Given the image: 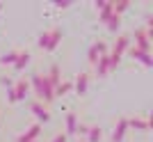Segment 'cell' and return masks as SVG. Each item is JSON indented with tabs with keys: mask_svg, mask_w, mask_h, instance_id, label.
<instances>
[{
	"mask_svg": "<svg viewBox=\"0 0 153 142\" xmlns=\"http://www.w3.org/2000/svg\"><path fill=\"white\" fill-rule=\"evenodd\" d=\"M108 53V44L105 41H94V44L89 46V53H87V60H89V64L94 67L96 60L101 58V55H105Z\"/></svg>",
	"mask_w": 153,
	"mask_h": 142,
	"instance_id": "5b68a950",
	"label": "cell"
},
{
	"mask_svg": "<svg viewBox=\"0 0 153 142\" xmlns=\"http://www.w3.org/2000/svg\"><path fill=\"white\" fill-rule=\"evenodd\" d=\"M53 5H55V7H59V9H64V7H69L71 2H69V0H55Z\"/></svg>",
	"mask_w": 153,
	"mask_h": 142,
	"instance_id": "cb8c5ba5",
	"label": "cell"
},
{
	"mask_svg": "<svg viewBox=\"0 0 153 142\" xmlns=\"http://www.w3.org/2000/svg\"><path fill=\"white\" fill-rule=\"evenodd\" d=\"M16 58H19V51H9V53H5V55L0 58V62H2V64H14Z\"/></svg>",
	"mask_w": 153,
	"mask_h": 142,
	"instance_id": "ffe728a7",
	"label": "cell"
},
{
	"mask_svg": "<svg viewBox=\"0 0 153 142\" xmlns=\"http://www.w3.org/2000/svg\"><path fill=\"white\" fill-rule=\"evenodd\" d=\"M130 46H133V48H137V51H142V53H151L153 41L149 39V34H146V30H144V28H137V30L133 32V37H130Z\"/></svg>",
	"mask_w": 153,
	"mask_h": 142,
	"instance_id": "7a4b0ae2",
	"label": "cell"
},
{
	"mask_svg": "<svg viewBox=\"0 0 153 142\" xmlns=\"http://www.w3.org/2000/svg\"><path fill=\"white\" fill-rule=\"evenodd\" d=\"M30 90L34 92V101H39V103L44 105H51L53 101H55V90H53V85L48 83V78H46V73H41V71H34L30 76Z\"/></svg>",
	"mask_w": 153,
	"mask_h": 142,
	"instance_id": "6da1fadb",
	"label": "cell"
},
{
	"mask_svg": "<svg viewBox=\"0 0 153 142\" xmlns=\"http://www.w3.org/2000/svg\"><path fill=\"white\" fill-rule=\"evenodd\" d=\"M71 90H73V80H62V83L55 87V99H57V96H64V94H69Z\"/></svg>",
	"mask_w": 153,
	"mask_h": 142,
	"instance_id": "ac0fdd59",
	"label": "cell"
},
{
	"mask_svg": "<svg viewBox=\"0 0 153 142\" xmlns=\"http://www.w3.org/2000/svg\"><path fill=\"white\" fill-rule=\"evenodd\" d=\"M103 138V129L101 126H89V131H87V140L85 142H101Z\"/></svg>",
	"mask_w": 153,
	"mask_h": 142,
	"instance_id": "e0dca14e",
	"label": "cell"
},
{
	"mask_svg": "<svg viewBox=\"0 0 153 142\" xmlns=\"http://www.w3.org/2000/svg\"><path fill=\"white\" fill-rule=\"evenodd\" d=\"M0 9H2V2H0Z\"/></svg>",
	"mask_w": 153,
	"mask_h": 142,
	"instance_id": "d4e9b609",
	"label": "cell"
},
{
	"mask_svg": "<svg viewBox=\"0 0 153 142\" xmlns=\"http://www.w3.org/2000/svg\"><path fill=\"white\" fill-rule=\"evenodd\" d=\"M73 90H76V94H87V90H89V73H80V76L73 80Z\"/></svg>",
	"mask_w": 153,
	"mask_h": 142,
	"instance_id": "8fae6325",
	"label": "cell"
},
{
	"mask_svg": "<svg viewBox=\"0 0 153 142\" xmlns=\"http://www.w3.org/2000/svg\"><path fill=\"white\" fill-rule=\"evenodd\" d=\"M12 87H14V99H16V101H25L27 99V94H30V83H27L25 76H21Z\"/></svg>",
	"mask_w": 153,
	"mask_h": 142,
	"instance_id": "3957f363",
	"label": "cell"
},
{
	"mask_svg": "<svg viewBox=\"0 0 153 142\" xmlns=\"http://www.w3.org/2000/svg\"><path fill=\"white\" fill-rule=\"evenodd\" d=\"M112 14H114V2H112V0H105V2H103V7L98 9V19L105 23V21H108Z\"/></svg>",
	"mask_w": 153,
	"mask_h": 142,
	"instance_id": "2e32d148",
	"label": "cell"
},
{
	"mask_svg": "<svg viewBox=\"0 0 153 142\" xmlns=\"http://www.w3.org/2000/svg\"><path fill=\"white\" fill-rule=\"evenodd\" d=\"M105 25H108L110 32H117V30H119V25H121V16H119V14H112V16L105 21Z\"/></svg>",
	"mask_w": 153,
	"mask_h": 142,
	"instance_id": "d6986e66",
	"label": "cell"
},
{
	"mask_svg": "<svg viewBox=\"0 0 153 142\" xmlns=\"http://www.w3.org/2000/svg\"><path fill=\"white\" fill-rule=\"evenodd\" d=\"M76 129H78V115L76 112H69L66 115V119H64V135L69 138V135H76Z\"/></svg>",
	"mask_w": 153,
	"mask_h": 142,
	"instance_id": "7c38bea8",
	"label": "cell"
},
{
	"mask_svg": "<svg viewBox=\"0 0 153 142\" xmlns=\"http://www.w3.org/2000/svg\"><path fill=\"white\" fill-rule=\"evenodd\" d=\"M128 129H133V131H149V129H151V117H128Z\"/></svg>",
	"mask_w": 153,
	"mask_h": 142,
	"instance_id": "9c48e42d",
	"label": "cell"
},
{
	"mask_svg": "<svg viewBox=\"0 0 153 142\" xmlns=\"http://www.w3.org/2000/svg\"><path fill=\"white\" fill-rule=\"evenodd\" d=\"M39 135H41V124H32L30 129L25 131V133H21L19 138H16V142H37L39 140Z\"/></svg>",
	"mask_w": 153,
	"mask_h": 142,
	"instance_id": "ba28073f",
	"label": "cell"
},
{
	"mask_svg": "<svg viewBox=\"0 0 153 142\" xmlns=\"http://www.w3.org/2000/svg\"><path fill=\"white\" fill-rule=\"evenodd\" d=\"M59 44H62V28L53 25V34H51V41L46 44V48H44V51H46V53H53V51H55V48H57Z\"/></svg>",
	"mask_w": 153,
	"mask_h": 142,
	"instance_id": "4fadbf2b",
	"label": "cell"
},
{
	"mask_svg": "<svg viewBox=\"0 0 153 142\" xmlns=\"http://www.w3.org/2000/svg\"><path fill=\"white\" fill-rule=\"evenodd\" d=\"M30 110L34 112V117H37V124L51 122V110H48V105L39 103V101H32V103H30Z\"/></svg>",
	"mask_w": 153,
	"mask_h": 142,
	"instance_id": "277c9868",
	"label": "cell"
},
{
	"mask_svg": "<svg viewBox=\"0 0 153 142\" xmlns=\"http://www.w3.org/2000/svg\"><path fill=\"white\" fill-rule=\"evenodd\" d=\"M126 53H128V55H130V58L135 60V62L144 64L146 69H151V67H153V55H151V53H142V51H137V48H133V46H130V48H128Z\"/></svg>",
	"mask_w": 153,
	"mask_h": 142,
	"instance_id": "8992f818",
	"label": "cell"
},
{
	"mask_svg": "<svg viewBox=\"0 0 153 142\" xmlns=\"http://www.w3.org/2000/svg\"><path fill=\"white\" fill-rule=\"evenodd\" d=\"M78 142H85V140H78Z\"/></svg>",
	"mask_w": 153,
	"mask_h": 142,
	"instance_id": "484cf974",
	"label": "cell"
},
{
	"mask_svg": "<svg viewBox=\"0 0 153 142\" xmlns=\"http://www.w3.org/2000/svg\"><path fill=\"white\" fill-rule=\"evenodd\" d=\"M87 131H89V124H78V129H76V135H87Z\"/></svg>",
	"mask_w": 153,
	"mask_h": 142,
	"instance_id": "7402d4cb",
	"label": "cell"
},
{
	"mask_svg": "<svg viewBox=\"0 0 153 142\" xmlns=\"http://www.w3.org/2000/svg\"><path fill=\"white\" fill-rule=\"evenodd\" d=\"M30 58H32L30 51H19V58H16V62L12 64V67H14V71H23L27 64H30Z\"/></svg>",
	"mask_w": 153,
	"mask_h": 142,
	"instance_id": "9a60e30c",
	"label": "cell"
},
{
	"mask_svg": "<svg viewBox=\"0 0 153 142\" xmlns=\"http://www.w3.org/2000/svg\"><path fill=\"white\" fill-rule=\"evenodd\" d=\"M94 73L98 78H105L110 73V58H108V53L105 55H101V58L96 60V64H94Z\"/></svg>",
	"mask_w": 153,
	"mask_h": 142,
	"instance_id": "30bf717a",
	"label": "cell"
},
{
	"mask_svg": "<svg viewBox=\"0 0 153 142\" xmlns=\"http://www.w3.org/2000/svg\"><path fill=\"white\" fill-rule=\"evenodd\" d=\"M66 140H69V138H66V135L62 133V131H59V133H55V138H53L51 142H66Z\"/></svg>",
	"mask_w": 153,
	"mask_h": 142,
	"instance_id": "603a6c76",
	"label": "cell"
},
{
	"mask_svg": "<svg viewBox=\"0 0 153 142\" xmlns=\"http://www.w3.org/2000/svg\"><path fill=\"white\" fill-rule=\"evenodd\" d=\"M37 142H39V140H37Z\"/></svg>",
	"mask_w": 153,
	"mask_h": 142,
	"instance_id": "4316f807",
	"label": "cell"
},
{
	"mask_svg": "<svg viewBox=\"0 0 153 142\" xmlns=\"http://www.w3.org/2000/svg\"><path fill=\"white\" fill-rule=\"evenodd\" d=\"M46 78H48V83H51L53 90H55V87L62 83V69H59V64H51V69L46 71Z\"/></svg>",
	"mask_w": 153,
	"mask_h": 142,
	"instance_id": "5bb4252c",
	"label": "cell"
},
{
	"mask_svg": "<svg viewBox=\"0 0 153 142\" xmlns=\"http://www.w3.org/2000/svg\"><path fill=\"white\" fill-rule=\"evenodd\" d=\"M128 7H130V0H119V2H114V14L121 16V12H126Z\"/></svg>",
	"mask_w": 153,
	"mask_h": 142,
	"instance_id": "44dd1931",
	"label": "cell"
},
{
	"mask_svg": "<svg viewBox=\"0 0 153 142\" xmlns=\"http://www.w3.org/2000/svg\"><path fill=\"white\" fill-rule=\"evenodd\" d=\"M126 133H128V117H119L114 131H112V142H123Z\"/></svg>",
	"mask_w": 153,
	"mask_h": 142,
	"instance_id": "52a82bcc",
	"label": "cell"
}]
</instances>
